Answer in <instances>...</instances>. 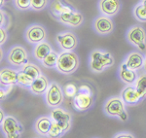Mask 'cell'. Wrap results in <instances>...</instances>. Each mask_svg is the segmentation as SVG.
<instances>
[{"label":"cell","mask_w":146,"mask_h":138,"mask_svg":"<svg viewBox=\"0 0 146 138\" xmlns=\"http://www.w3.org/2000/svg\"><path fill=\"white\" fill-rule=\"evenodd\" d=\"M95 103V90L88 83H82L78 86V92L72 98V106L79 112L88 111Z\"/></svg>","instance_id":"1"},{"label":"cell","mask_w":146,"mask_h":138,"mask_svg":"<svg viewBox=\"0 0 146 138\" xmlns=\"http://www.w3.org/2000/svg\"><path fill=\"white\" fill-rule=\"evenodd\" d=\"M79 66V57L72 51H63L58 55L56 69L65 75L74 73Z\"/></svg>","instance_id":"2"},{"label":"cell","mask_w":146,"mask_h":138,"mask_svg":"<svg viewBox=\"0 0 146 138\" xmlns=\"http://www.w3.org/2000/svg\"><path fill=\"white\" fill-rule=\"evenodd\" d=\"M114 64V57L109 52L100 50L93 51L90 55V68L93 72L100 73L107 67Z\"/></svg>","instance_id":"3"},{"label":"cell","mask_w":146,"mask_h":138,"mask_svg":"<svg viewBox=\"0 0 146 138\" xmlns=\"http://www.w3.org/2000/svg\"><path fill=\"white\" fill-rule=\"evenodd\" d=\"M104 112L110 117H118L123 121H126L129 118L122 97H113L108 99L104 105Z\"/></svg>","instance_id":"4"},{"label":"cell","mask_w":146,"mask_h":138,"mask_svg":"<svg viewBox=\"0 0 146 138\" xmlns=\"http://www.w3.org/2000/svg\"><path fill=\"white\" fill-rule=\"evenodd\" d=\"M127 39L129 43L137 47L142 52L146 50V31L142 26H131L127 31Z\"/></svg>","instance_id":"5"},{"label":"cell","mask_w":146,"mask_h":138,"mask_svg":"<svg viewBox=\"0 0 146 138\" xmlns=\"http://www.w3.org/2000/svg\"><path fill=\"white\" fill-rule=\"evenodd\" d=\"M2 131L5 133L6 137L8 138H18L21 137L23 131V127L21 123L16 120L14 117L7 116L1 121Z\"/></svg>","instance_id":"6"},{"label":"cell","mask_w":146,"mask_h":138,"mask_svg":"<svg viewBox=\"0 0 146 138\" xmlns=\"http://www.w3.org/2000/svg\"><path fill=\"white\" fill-rule=\"evenodd\" d=\"M63 95L64 93H63L62 88L55 82L51 83L46 92V102L48 106L52 107V108L58 107L63 101Z\"/></svg>","instance_id":"7"},{"label":"cell","mask_w":146,"mask_h":138,"mask_svg":"<svg viewBox=\"0 0 146 138\" xmlns=\"http://www.w3.org/2000/svg\"><path fill=\"white\" fill-rule=\"evenodd\" d=\"M8 61L15 66H23L28 62V57L25 49L22 46L12 47L7 55Z\"/></svg>","instance_id":"8"},{"label":"cell","mask_w":146,"mask_h":138,"mask_svg":"<svg viewBox=\"0 0 146 138\" xmlns=\"http://www.w3.org/2000/svg\"><path fill=\"white\" fill-rule=\"evenodd\" d=\"M25 39L31 44H38L45 41L47 38V31L45 27L40 24H32L27 27L25 33Z\"/></svg>","instance_id":"9"},{"label":"cell","mask_w":146,"mask_h":138,"mask_svg":"<svg viewBox=\"0 0 146 138\" xmlns=\"http://www.w3.org/2000/svg\"><path fill=\"white\" fill-rule=\"evenodd\" d=\"M56 40L63 51H73L78 45L77 36L71 31H64L58 34Z\"/></svg>","instance_id":"10"},{"label":"cell","mask_w":146,"mask_h":138,"mask_svg":"<svg viewBox=\"0 0 146 138\" xmlns=\"http://www.w3.org/2000/svg\"><path fill=\"white\" fill-rule=\"evenodd\" d=\"M94 29L100 35H108L114 30V22L110 17L101 15L98 16L94 20Z\"/></svg>","instance_id":"11"},{"label":"cell","mask_w":146,"mask_h":138,"mask_svg":"<svg viewBox=\"0 0 146 138\" xmlns=\"http://www.w3.org/2000/svg\"><path fill=\"white\" fill-rule=\"evenodd\" d=\"M76 10L66 0H51L49 5V12L53 18L56 20L60 16L67 12Z\"/></svg>","instance_id":"12"},{"label":"cell","mask_w":146,"mask_h":138,"mask_svg":"<svg viewBox=\"0 0 146 138\" xmlns=\"http://www.w3.org/2000/svg\"><path fill=\"white\" fill-rule=\"evenodd\" d=\"M56 22L70 27H78L84 22V17L80 12L73 10L63 14L56 18Z\"/></svg>","instance_id":"13"},{"label":"cell","mask_w":146,"mask_h":138,"mask_svg":"<svg viewBox=\"0 0 146 138\" xmlns=\"http://www.w3.org/2000/svg\"><path fill=\"white\" fill-rule=\"evenodd\" d=\"M98 9L101 14L107 17H114L119 13L121 9L120 0H100Z\"/></svg>","instance_id":"14"},{"label":"cell","mask_w":146,"mask_h":138,"mask_svg":"<svg viewBox=\"0 0 146 138\" xmlns=\"http://www.w3.org/2000/svg\"><path fill=\"white\" fill-rule=\"evenodd\" d=\"M51 118L53 121H58L60 125H62L66 131L71 127V115L62 108L55 107V109H53L51 112Z\"/></svg>","instance_id":"15"},{"label":"cell","mask_w":146,"mask_h":138,"mask_svg":"<svg viewBox=\"0 0 146 138\" xmlns=\"http://www.w3.org/2000/svg\"><path fill=\"white\" fill-rule=\"evenodd\" d=\"M121 97L127 105H136L142 99L135 86H133V85H128V86L124 88L121 93Z\"/></svg>","instance_id":"16"},{"label":"cell","mask_w":146,"mask_h":138,"mask_svg":"<svg viewBox=\"0 0 146 138\" xmlns=\"http://www.w3.org/2000/svg\"><path fill=\"white\" fill-rule=\"evenodd\" d=\"M119 77L127 85H133L137 79V74L135 70H133L127 66L126 62H123L120 67Z\"/></svg>","instance_id":"17"},{"label":"cell","mask_w":146,"mask_h":138,"mask_svg":"<svg viewBox=\"0 0 146 138\" xmlns=\"http://www.w3.org/2000/svg\"><path fill=\"white\" fill-rule=\"evenodd\" d=\"M144 57L142 55V53H138V52H133L128 55L126 59V64L129 68L133 69V70H139L140 68H142L143 65H144Z\"/></svg>","instance_id":"18"},{"label":"cell","mask_w":146,"mask_h":138,"mask_svg":"<svg viewBox=\"0 0 146 138\" xmlns=\"http://www.w3.org/2000/svg\"><path fill=\"white\" fill-rule=\"evenodd\" d=\"M49 86H50V84H49V81H48V79H47V77L41 74L38 78L34 79L33 83H32V85L29 88L32 92L35 93V94L40 95L47 92Z\"/></svg>","instance_id":"19"},{"label":"cell","mask_w":146,"mask_h":138,"mask_svg":"<svg viewBox=\"0 0 146 138\" xmlns=\"http://www.w3.org/2000/svg\"><path fill=\"white\" fill-rule=\"evenodd\" d=\"M18 72L10 68H3L0 71V83L1 85H16Z\"/></svg>","instance_id":"20"},{"label":"cell","mask_w":146,"mask_h":138,"mask_svg":"<svg viewBox=\"0 0 146 138\" xmlns=\"http://www.w3.org/2000/svg\"><path fill=\"white\" fill-rule=\"evenodd\" d=\"M53 123L52 118L49 117H40L38 120L35 123V130L36 132L40 135H48L49 131H50V128Z\"/></svg>","instance_id":"21"},{"label":"cell","mask_w":146,"mask_h":138,"mask_svg":"<svg viewBox=\"0 0 146 138\" xmlns=\"http://www.w3.org/2000/svg\"><path fill=\"white\" fill-rule=\"evenodd\" d=\"M53 50H52V47L50 44H49L48 42L43 41V42H40V43L36 44V46H35V48L33 50V55L36 59L42 61Z\"/></svg>","instance_id":"22"},{"label":"cell","mask_w":146,"mask_h":138,"mask_svg":"<svg viewBox=\"0 0 146 138\" xmlns=\"http://www.w3.org/2000/svg\"><path fill=\"white\" fill-rule=\"evenodd\" d=\"M67 131L63 128V127L62 125L58 123L56 121H53L50 128V131L48 133V136L51 138H58V137H62L64 133H66Z\"/></svg>","instance_id":"23"},{"label":"cell","mask_w":146,"mask_h":138,"mask_svg":"<svg viewBox=\"0 0 146 138\" xmlns=\"http://www.w3.org/2000/svg\"><path fill=\"white\" fill-rule=\"evenodd\" d=\"M34 79L32 77H30L29 75L27 74L25 72L19 71L18 72V77H17V84L20 85L21 86H23V88H30L33 83Z\"/></svg>","instance_id":"24"},{"label":"cell","mask_w":146,"mask_h":138,"mask_svg":"<svg viewBox=\"0 0 146 138\" xmlns=\"http://www.w3.org/2000/svg\"><path fill=\"white\" fill-rule=\"evenodd\" d=\"M135 86L142 99H144L146 97V74H142L137 77L135 83Z\"/></svg>","instance_id":"25"},{"label":"cell","mask_w":146,"mask_h":138,"mask_svg":"<svg viewBox=\"0 0 146 138\" xmlns=\"http://www.w3.org/2000/svg\"><path fill=\"white\" fill-rule=\"evenodd\" d=\"M22 70L23 72H25L27 74L29 75L30 77H32L33 79H36L41 75V70L37 65H35L33 63H25L22 67Z\"/></svg>","instance_id":"26"},{"label":"cell","mask_w":146,"mask_h":138,"mask_svg":"<svg viewBox=\"0 0 146 138\" xmlns=\"http://www.w3.org/2000/svg\"><path fill=\"white\" fill-rule=\"evenodd\" d=\"M133 16L138 22H146V6L143 5L142 3L137 4L133 8Z\"/></svg>","instance_id":"27"},{"label":"cell","mask_w":146,"mask_h":138,"mask_svg":"<svg viewBox=\"0 0 146 138\" xmlns=\"http://www.w3.org/2000/svg\"><path fill=\"white\" fill-rule=\"evenodd\" d=\"M58 55L56 52L52 51L47 57L42 60V64L43 66L47 67V68H53V67L56 66V62H58Z\"/></svg>","instance_id":"28"},{"label":"cell","mask_w":146,"mask_h":138,"mask_svg":"<svg viewBox=\"0 0 146 138\" xmlns=\"http://www.w3.org/2000/svg\"><path fill=\"white\" fill-rule=\"evenodd\" d=\"M63 93L68 98H73L78 92V86L74 82H68L63 86Z\"/></svg>","instance_id":"29"},{"label":"cell","mask_w":146,"mask_h":138,"mask_svg":"<svg viewBox=\"0 0 146 138\" xmlns=\"http://www.w3.org/2000/svg\"><path fill=\"white\" fill-rule=\"evenodd\" d=\"M14 5L18 10L27 11L31 9V0H14Z\"/></svg>","instance_id":"30"},{"label":"cell","mask_w":146,"mask_h":138,"mask_svg":"<svg viewBox=\"0 0 146 138\" xmlns=\"http://www.w3.org/2000/svg\"><path fill=\"white\" fill-rule=\"evenodd\" d=\"M49 0H31V9L34 11H42L48 6Z\"/></svg>","instance_id":"31"},{"label":"cell","mask_w":146,"mask_h":138,"mask_svg":"<svg viewBox=\"0 0 146 138\" xmlns=\"http://www.w3.org/2000/svg\"><path fill=\"white\" fill-rule=\"evenodd\" d=\"M0 23H1V27L4 28H8L11 24V18L8 14L6 13L3 9H1L0 11Z\"/></svg>","instance_id":"32"},{"label":"cell","mask_w":146,"mask_h":138,"mask_svg":"<svg viewBox=\"0 0 146 138\" xmlns=\"http://www.w3.org/2000/svg\"><path fill=\"white\" fill-rule=\"evenodd\" d=\"M14 86L15 85H1V88H0V99H1V101L5 100L6 97L10 94Z\"/></svg>","instance_id":"33"},{"label":"cell","mask_w":146,"mask_h":138,"mask_svg":"<svg viewBox=\"0 0 146 138\" xmlns=\"http://www.w3.org/2000/svg\"><path fill=\"white\" fill-rule=\"evenodd\" d=\"M7 38H8V35H7L6 28L0 27V44H1V46H3V44L7 40Z\"/></svg>","instance_id":"34"},{"label":"cell","mask_w":146,"mask_h":138,"mask_svg":"<svg viewBox=\"0 0 146 138\" xmlns=\"http://www.w3.org/2000/svg\"><path fill=\"white\" fill-rule=\"evenodd\" d=\"M115 138H135V135L131 134L129 132H122L118 135H115Z\"/></svg>","instance_id":"35"},{"label":"cell","mask_w":146,"mask_h":138,"mask_svg":"<svg viewBox=\"0 0 146 138\" xmlns=\"http://www.w3.org/2000/svg\"><path fill=\"white\" fill-rule=\"evenodd\" d=\"M0 113H1V118H0V121H2L4 120V115H3V110H1L0 111Z\"/></svg>","instance_id":"36"},{"label":"cell","mask_w":146,"mask_h":138,"mask_svg":"<svg viewBox=\"0 0 146 138\" xmlns=\"http://www.w3.org/2000/svg\"><path fill=\"white\" fill-rule=\"evenodd\" d=\"M143 67H144V70L146 71V53H145V61H144V65H143Z\"/></svg>","instance_id":"37"},{"label":"cell","mask_w":146,"mask_h":138,"mask_svg":"<svg viewBox=\"0 0 146 138\" xmlns=\"http://www.w3.org/2000/svg\"><path fill=\"white\" fill-rule=\"evenodd\" d=\"M141 3H142L144 6H146V0H142V1H141Z\"/></svg>","instance_id":"38"}]
</instances>
